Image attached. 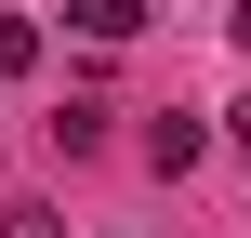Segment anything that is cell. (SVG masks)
I'll return each instance as SVG.
<instances>
[{
  "mask_svg": "<svg viewBox=\"0 0 251 238\" xmlns=\"http://www.w3.org/2000/svg\"><path fill=\"white\" fill-rule=\"evenodd\" d=\"M199 159H212V132H199V119H159V132H146V172H172V185H185Z\"/></svg>",
  "mask_w": 251,
  "mask_h": 238,
  "instance_id": "cell-1",
  "label": "cell"
},
{
  "mask_svg": "<svg viewBox=\"0 0 251 238\" xmlns=\"http://www.w3.org/2000/svg\"><path fill=\"white\" fill-rule=\"evenodd\" d=\"M66 26H79V40H132V26H146V0H66Z\"/></svg>",
  "mask_w": 251,
  "mask_h": 238,
  "instance_id": "cell-2",
  "label": "cell"
},
{
  "mask_svg": "<svg viewBox=\"0 0 251 238\" xmlns=\"http://www.w3.org/2000/svg\"><path fill=\"white\" fill-rule=\"evenodd\" d=\"M0 238H66V212L53 199H0Z\"/></svg>",
  "mask_w": 251,
  "mask_h": 238,
  "instance_id": "cell-3",
  "label": "cell"
},
{
  "mask_svg": "<svg viewBox=\"0 0 251 238\" xmlns=\"http://www.w3.org/2000/svg\"><path fill=\"white\" fill-rule=\"evenodd\" d=\"M26 66H40V26H26V13H0V79H26Z\"/></svg>",
  "mask_w": 251,
  "mask_h": 238,
  "instance_id": "cell-4",
  "label": "cell"
},
{
  "mask_svg": "<svg viewBox=\"0 0 251 238\" xmlns=\"http://www.w3.org/2000/svg\"><path fill=\"white\" fill-rule=\"evenodd\" d=\"M225 132H238V146H251V93H238V119H225Z\"/></svg>",
  "mask_w": 251,
  "mask_h": 238,
  "instance_id": "cell-5",
  "label": "cell"
}]
</instances>
